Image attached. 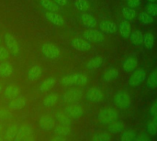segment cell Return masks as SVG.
Listing matches in <instances>:
<instances>
[{
	"instance_id": "6da1fadb",
	"label": "cell",
	"mask_w": 157,
	"mask_h": 141,
	"mask_svg": "<svg viewBox=\"0 0 157 141\" xmlns=\"http://www.w3.org/2000/svg\"><path fill=\"white\" fill-rule=\"evenodd\" d=\"M61 82L65 86H83L88 82V77L86 73L73 72L63 77Z\"/></svg>"
},
{
	"instance_id": "7a4b0ae2",
	"label": "cell",
	"mask_w": 157,
	"mask_h": 141,
	"mask_svg": "<svg viewBox=\"0 0 157 141\" xmlns=\"http://www.w3.org/2000/svg\"><path fill=\"white\" fill-rule=\"evenodd\" d=\"M114 104L120 109H128L132 104V98L130 93L121 90L114 95Z\"/></svg>"
},
{
	"instance_id": "3957f363",
	"label": "cell",
	"mask_w": 157,
	"mask_h": 141,
	"mask_svg": "<svg viewBox=\"0 0 157 141\" xmlns=\"http://www.w3.org/2000/svg\"><path fill=\"white\" fill-rule=\"evenodd\" d=\"M118 112L116 111V109L112 108V107H106L100 110V112L98 113V121L103 124V125H109L112 122L116 121L118 119Z\"/></svg>"
},
{
	"instance_id": "277c9868",
	"label": "cell",
	"mask_w": 157,
	"mask_h": 141,
	"mask_svg": "<svg viewBox=\"0 0 157 141\" xmlns=\"http://www.w3.org/2000/svg\"><path fill=\"white\" fill-rule=\"evenodd\" d=\"M41 52L45 57L51 60H57L61 56V50L51 42H46L41 45Z\"/></svg>"
},
{
	"instance_id": "5b68a950",
	"label": "cell",
	"mask_w": 157,
	"mask_h": 141,
	"mask_svg": "<svg viewBox=\"0 0 157 141\" xmlns=\"http://www.w3.org/2000/svg\"><path fill=\"white\" fill-rule=\"evenodd\" d=\"M146 77H147V74L145 71L142 68H137L132 72L129 78V84L132 87L139 86L146 80Z\"/></svg>"
},
{
	"instance_id": "8992f818",
	"label": "cell",
	"mask_w": 157,
	"mask_h": 141,
	"mask_svg": "<svg viewBox=\"0 0 157 141\" xmlns=\"http://www.w3.org/2000/svg\"><path fill=\"white\" fill-rule=\"evenodd\" d=\"M83 38L93 43H101L105 40V36L103 32L100 30H97L95 28H87L83 32Z\"/></svg>"
},
{
	"instance_id": "52a82bcc",
	"label": "cell",
	"mask_w": 157,
	"mask_h": 141,
	"mask_svg": "<svg viewBox=\"0 0 157 141\" xmlns=\"http://www.w3.org/2000/svg\"><path fill=\"white\" fill-rule=\"evenodd\" d=\"M4 38L6 48L10 51V53L14 56H18L20 53V46L17 39L10 33H6Z\"/></svg>"
},
{
	"instance_id": "ba28073f",
	"label": "cell",
	"mask_w": 157,
	"mask_h": 141,
	"mask_svg": "<svg viewBox=\"0 0 157 141\" xmlns=\"http://www.w3.org/2000/svg\"><path fill=\"white\" fill-rule=\"evenodd\" d=\"M71 46L75 50L82 52H86L91 50V43L84 38H75L71 41Z\"/></svg>"
},
{
	"instance_id": "9c48e42d",
	"label": "cell",
	"mask_w": 157,
	"mask_h": 141,
	"mask_svg": "<svg viewBox=\"0 0 157 141\" xmlns=\"http://www.w3.org/2000/svg\"><path fill=\"white\" fill-rule=\"evenodd\" d=\"M33 130L28 125H23L19 128L17 137L15 138L16 141H27L33 139Z\"/></svg>"
},
{
	"instance_id": "30bf717a",
	"label": "cell",
	"mask_w": 157,
	"mask_h": 141,
	"mask_svg": "<svg viewBox=\"0 0 157 141\" xmlns=\"http://www.w3.org/2000/svg\"><path fill=\"white\" fill-rule=\"evenodd\" d=\"M83 95V92L79 89H71V90H68L63 96H62V99L64 103H67V104H71V103H75L77 101H79L81 99Z\"/></svg>"
},
{
	"instance_id": "8fae6325",
	"label": "cell",
	"mask_w": 157,
	"mask_h": 141,
	"mask_svg": "<svg viewBox=\"0 0 157 141\" xmlns=\"http://www.w3.org/2000/svg\"><path fill=\"white\" fill-rule=\"evenodd\" d=\"M63 112L73 119H78L82 117L84 115V109L78 104H73V105L66 106Z\"/></svg>"
},
{
	"instance_id": "7c38bea8",
	"label": "cell",
	"mask_w": 157,
	"mask_h": 141,
	"mask_svg": "<svg viewBox=\"0 0 157 141\" xmlns=\"http://www.w3.org/2000/svg\"><path fill=\"white\" fill-rule=\"evenodd\" d=\"M86 97L89 102L98 103L104 98V93L99 87H91L87 90Z\"/></svg>"
},
{
	"instance_id": "4fadbf2b",
	"label": "cell",
	"mask_w": 157,
	"mask_h": 141,
	"mask_svg": "<svg viewBox=\"0 0 157 141\" xmlns=\"http://www.w3.org/2000/svg\"><path fill=\"white\" fill-rule=\"evenodd\" d=\"M80 22L86 28H95L98 25L97 18H95L92 15L85 12L80 15Z\"/></svg>"
},
{
	"instance_id": "5bb4252c",
	"label": "cell",
	"mask_w": 157,
	"mask_h": 141,
	"mask_svg": "<svg viewBox=\"0 0 157 141\" xmlns=\"http://www.w3.org/2000/svg\"><path fill=\"white\" fill-rule=\"evenodd\" d=\"M47 20H49L51 23H52L55 26H63L65 24V20L62 15H60L58 12L54 11H46L44 14Z\"/></svg>"
},
{
	"instance_id": "9a60e30c",
	"label": "cell",
	"mask_w": 157,
	"mask_h": 141,
	"mask_svg": "<svg viewBox=\"0 0 157 141\" xmlns=\"http://www.w3.org/2000/svg\"><path fill=\"white\" fill-rule=\"evenodd\" d=\"M39 126L40 128L44 131H49L54 128L55 127V120L49 115L41 116L39 120Z\"/></svg>"
},
{
	"instance_id": "2e32d148",
	"label": "cell",
	"mask_w": 157,
	"mask_h": 141,
	"mask_svg": "<svg viewBox=\"0 0 157 141\" xmlns=\"http://www.w3.org/2000/svg\"><path fill=\"white\" fill-rule=\"evenodd\" d=\"M98 25L100 30L105 34H114L118 30L117 24L110 20H102Z\"/></svg>"
},
{
	"instance_id": "e0dca14e",
	"label": "cell",
	"mask_w": 157,
	"mask_h": 141,
	"mask_svg": "<svg viewBox=\"0 0 157 141\" xmlns=\"http://www.w3.org/2000/svg\"><path fill=\"white\" fill-rule=\"evenodd\" d=\"M119 33L123 39H129L132 34V25L129 20L122 19L119 24Z\"/></svg>"
},
{
	"instance_id": "ac0fdd59",
	"label": "cell",
	"mask_w": 157,
	"mask_h": 141,
	"mask_svg": "<svg viewBox=\"0 0 157 141\" xmlns=\"http://www.w3.org/2000/svg\"><path fill=\"white\" fill-rule=\"evenodd\" d=\"M138 67V59L133 56H130L122 62V69L126 72H132Z\"/></svg>"
},
{
	"instance_id": "d6986e66",
	"label": "cell",
	"mask_w": 157,
	"mask_h": 141,
	"mask_svg": "<svg viewBox=\"0 0 157 141\" xmlns=\"http://www.w3.org/2000/svg\"><path fill=\"white\" fill-rule=\"evenodd\" d=\"M14 72V68L12 64L6 61H1L0 63V77L1 78H8L12 75Z\"/></svg>"
},
{
	"instance_id": "ffe728a7",
	"label": "cell",
	"mask_w": 157,
	"mask_h": 141,
	"mask_svg": "<svg viewBox=\"0 0 157 141\" xmlns=\"http://www.w3.org/2000/svg\"><path fill=\"white\" fill-rule=\"evenodd\" d=\"M20 95V89L16 85H8L4 90V96L6 99H14Z\"/></svg>"
},
{
	"instance_id": "44dd1931",
	"label": "cell",
	"mask_w": 157,
	"mask_h": 141,
	"mask_svg": "<svg viewBox=\"0 0 157 141\" xmlns=\"http://www.w3.org/2000/svg\"><path fill=\"white\" fill-rule=\"evenodd\" d=\"M27 103V100L24 96H17L14 99H11L8 103V107L12 110H17L21 109L25 106Z\"/></svg>"
},
{
	"instance_id": "7402d4cb",
	"label": "cell",
	"mask_w": 157,
	"mask_h": 141,
	"mask_svg": "<svg viewBox=\"0 0 157 141\" xmlns=\"http://www.w3.org/2000/svg\"><path fill=\"white\" fill-rule=\"evenodd\" d=\"M40 5L41 7H43L47 11L59 12V11L62 10L61 6L56 4L53 0H40Z\"/></svg>"
},
{
	"instance_id": "603a6c76",
	"label": "cell",
	"mask_w": 157,
	"mask_h": 141,
	"mask_svg": "<svg viewBox=\"0 0 157 141\" xmlns=\"http://www.w3.org/2000/svg\"><path fill=\"white\" fill-rule=\"evenodd\" d=\"M125 124L122 122V121H114L112 122L111 124L109 125V132L111 133V134H114V135H117V134H120V133H122L124 130H125Z\"/></svg>"
},
{
	"instance_id": "cb8c5ba5",
	"label": "cell",
	"mask_w": 157,
	"mask_h": 141,
	"mask_svg": "<svg viewBox=\"0 0 157 141\" xmlns=\"http://www.w3.org/2000/svg\"><path fill=\"white\" fill-rule=\"evenodd\" d=\"M42 73V69L40 65H33L28 72V79L31 82L37 81Z\"/></svg>"
},
{
	"instance_id": "d4e9b609",
	"label": "cell",
	"mask_w": 157,
	"mask_h": 141,
	"mask_svg": "<svg viewBox=\"0 0 157 141\" xmlns=\"http://www.w3.org/2000/svg\"><path fill=\"white\" fill-rule=\"evenodd\" d=\"M118 76H119V71L114 67H110L107 71L104 72V73L102 75V79H103V81L109 83V82H112L115 79H117Z\"/></svg>"
},
{
	"instance_id": "484cf974",
	"label": "cell",
	"mask_w": 157,
	"mask_h": 141,
	"mask_svg": "<svg viewBox=\"0 0 157 141\" xmlns=\"http://www.w3.org/2000/svg\"><path fill=\"white\" fill-rule=\"evenodd\" d=\"M58 100H59V95L56 93H51L44 97L42 104L45 107H52L56 105Z\"/></svg>"
},
{
	"instance_id": "4316f807",
	"label": "cell",
	"mask_w": 157,
	"mask_h": 141,
	"mask_svg": "<svg viewBox=\"0 0 157 141\" xmlns=\"http://www.w3.org/2000/svg\"><path fill=\"white\" fill-rule=\"evenodd\" d=\"M56 83V78L54 77H49L46 80H44L40 85V91L41 93H45L48 92L49 90H51Z\"/></svg>"
},
{
	"instance_id": "83f0119b",
	"label": "cell",
	"mask_w": 157,
	"mask_h": 141,
	"mask_svg": "<svg viewBox=\"0 0 157 141\" xmlns=\"http://www.w3.org/2000/svg\"><path fill=\"white\" fill-rule=\"evenodd\" d=\"M70 133H71V128L68 125H62V124H60L59 126L54 127V135L65 138Z\"/></svg>"
},
{
	"instance_id": "f1b7e54d",
	"label": "cell",
	"mask_w": 157,
	"mask_h": 141,
	"mask_svg": "<svg viewBox=\"0 0 157 141\" xmlns=\"http://www.w3.org/2000/svg\"><path fill=\"white\" fill-rule=\"evenodd\" d=\"M129 39H130V41L132 42V44H133L135 46H139L143 43L144 34L140 30H135V31L132 32Z\"/></svg>"
},
{
	"instance_id": "f546056e",
	"label": "cell",
	"mask_w": 157,
	"mask_h": 141,
	"mask_svg": "<svg viewBox=\"0 0 157 141\" xmlns=\"http://www.w3.org/2000/svg\"><path fill=\"white\" fill-rule=\"evenodd\" d=\"M143 43L144 45V47L147 50H152L154 45H155V36L153 33L151 32H147L145 34H144V39H143Z\"/></svg>"
},
{
	"instance_id": "4dcf8cb0",
	"label": "cell",
	"mask_w": 157,
	"mask_h": 141,
	"mask_svg": "<svg viewBox=\"0 0 157 141\" xmlns=\"http://www.w3.org/2000/svg\"><path fill=\"white\" fill-rule=\"evenodd\" d=\"M18 129H19V127H18L17 124L11 125V126L6 129V131L5 132V139H7V140L15 139V138L17 137V134Z\"/></svg>"
},
{
	"instance_id": "1f68e13d",
	"label": "cell",
	"mask_w": 157,
	"mask_h": 141,
	"mask_svg": "<svg viewBox=\"0 0 157 141\" xmlns=\"http://www.w3.org/2000/svg\"><path fill=\"white\" fill-rule=\"evenodd\" d=\"M103 62H104V59L102 57H95L87 62L86 67L89 70H97L102 66Z\"/></svg>"
},
{
	"instance_id": "d6a6232c",
	"label": "cell",
	"mask_w": 157,
	"mask_h": 141,
	"mask_svg": "<svg viewBox=\"0 0 157 141\" xmlns=\"http://www.w3.org/2000/svg\"><path fill=\"white\" fill-rule=\"evenodd\" d=\"M146 85L150 89L157 88V68L154 70L151 74L146 78Z\"/></svg>"
},
{
	"instance_id": "836d02e7",
	"label": "cell",
	"mask_w": 157,
	"mask_h": 141,
	"mask_svg": "<svg viewBox=\"0 0 157 141\" xmlns=\"http://www.w3.org/2000/svg\"><path fill=\"white\" fill-rule=\"evenodd\" d=\"M74 6L75 9L81 12H86L90 9V5L87 0H75Z\"/></svg>"
},
{
	"instance_id": "e575fe53",
	"label": "cell",
	"mask_w": 157,
	"mask_h": 141,
	"mask_svg": "<svg viewBox=\"0 0 157 141\" xmlns=\"http://www.w3.org/2000/svg\"><path fill=\"white\" fill-rule=\"evenodd\" d=\"M147 132L150 135L157 134V115L153 116L147 123Z\"/></svg>"
},
{
	"instance_id": "d590c367",
	"label": "cell",
	"mask_w": 157,
	"mask_h": 141,
	"mask_svg": "<svg viewBox=\"0 0 157 141\" xmlns=\"http://www.w3.org/2000/svg\"><path fill=\"white\" fill-rule=\"evenodd\" d=\"M122 16L125 19L130 21V20H133L136 17L137 13L133 8L127 6L123 7V9H122Z\"/></svg>"
},
{
	"instance_id": "8d00e7d4",
	"label": "cell",
	"mask_w": 157,
	"mask_h": 141,
	"mask_svg": "<svg viewBox=\"0 0 157 141\" xmlns=\"http://www.w3.org/2000/svg\"><path fill=\"white\" fill-rule=\"evenodd\" d=\"M138 19L143 25H149L154 21V18L147 12H141L138 15Z\"/></svg>"
},
{
	"instance_id": "74e56055",
	"label": "cell",
	"mask_w": 157,
	"mask_h": 141,
	"mask_svg": "<svg viewBox=\"0 0 157 141\" xmlns=\"http://www.w3.org/2000/svg\"><path fill=\"white\" fill-rule=\"evenodd\" d=\"M56 119L59 124L62 125H71V117H68L64 112H60L56 115Z\"/></svg>"
},
{
	"instance_id": "f35d334b",
	"label": "cell",
	"mask_w": 157,
	"mask_h": 141,
	"mask_svg": "<svg viewBox=\"0 0 157 141\" xmlns=\"http://www.w3.org/2000/svg\"><path fill=\"white\" fill-rule=\"evenodd\" d=\"M91 139L95 141H108L111 139V137H110V135H109L108 132L101 131V132L96 133V134L91 138Z\"/></svg>"
},
{
	"instance_id": "ab89813d",
	"label": "cell",
	"mask_w": 157,
	"mask_h": 141,
	"mask_svg": "<svg viewBox=\"0 0 157 141\" xmlns=\"http://www.w3.org/2000/svg\"><path fill=\"white\" fill-rule=\"evenodd\" d=\"M136 133L133 130H125L122 132L121 139L122 141H132L136 139Z\"/></svg>"
},
{
	"instance_id": "60d3db41",
	"label": "cell",
	"mask_w": 157,
	"mask_h": 141,
	"mask_svg": "<svg viewBox=\"0 0 157 141\" xmlns=\"http://www.w3.org/2000/svg\"><path fill=\"white\" fill-rule=\"evenodd\" d=\"M145 12H147L152 17H157V4L150 2L145 6Z\"/></svg>"
},
{
	"instance_id": "b9f144b4",
	"label": "cell",
	"mask_w": 157,
	"mask_h": 141,
	"mask_svg": "<svg viewBox=\"0 0 157 141\" xmlns=\"http://www.w3.org/2000/svg\"><path fill=\"white\" fill-rule=\"evenodd\" d=\"M11 117H12V114L8 109L4 108V107L0 108V121L8 120V119L11 118Z\"/></svg>"
},
{
	"instance_id": "7bdbcfd3",
	"label": "cell",
	"mask_w": 157,
	"mask_h": 141,
	"mask_svg": "<svg viewBox=\"0 0 157 141\" xmlns=\"http://www.w3.org/2000/svg\"><path fill=\"white\" fill-rule=\"evenodd\" d=\"M10 56V51L7 50V48H5L3 46H0V62L7 61Z\"/></svg>"
},
{
	"instance_id": "ee69618b",
	"label": "cell",
	"mask_w": 157,
	"mask_h": 141,
	"mask_svg": "<svg viewBox=\"0 0 157 141\" xmlns=\"http://www.w3.org/2000/svg\"><path fill=\"white\" fill-rule=\"evenodd\" d=\"M126 4L128 6L132 8H135L141 5V0H126Z\"/></svg>"
},
{
	"instance_id": "f6af8a7d",
	"label": "cell",
	"mask_w": 157,
	"mask_h": 141,
	"mask_svg": "<svg viewBox=\"0 0 157 141\" xmlns=\"http://www.w3.org/2000/svg\"><path fill=\"white\" fill-rule=\"evenodd\" d=\"M150 115H151V117H153V116H155L157 115V99L154 102V104L152 105V106H151V108H150Z\"/></svg>"
},
{
	"instance_id": "bcb514c9",
	"label": "cell",
	"mask_w": 157,
	"mask_h": 141,
	"mask_svg": "<svg viewBox=\"0 0 157 141\" xmlns=\"http://www.w3.org/2000/svg\"><path fill=\"white\" fill-rule=\"evenodd\" d=\"M56 4H58L59 6H66L68 4V0H53Z\"/></svg>"
},
{
	"instance_id": "7dc6e473",
	"label": "cell",
	"mask_w": 157,
	"mask_h": 141,
	"mask_svg": "<svg viewBox=\"0 0 157 141\" xmlns=\"http://www.w3.org/2000/svg\"><path fill=\"white\" fill-rule=\"evenodd\" d=\"M148 139H149V137H147L145 134L136 137V140H148Z\"/></svg>"
},
{
	"instance_id": "c3c4849f",
	"label": "cell",
	"mask_w": 157,
	"mask_h": 141,
	"mask_svg": "<svg viewBox=\"0 0 157 141\" xmlns=\"http://www.w3.org/2000/svg\"><path fill=\"white\" fill-rule=\"evenodd\" d=\"M3 131H4V126L2 124H0V139H2V135H3Z\"/></svg>"
},
{
	"instance_id": "681fc988",
	"label": "cell",
	"mask_w": 157,
	"mask_h": 141,
	"mask_svg": "<svg viewBox=\"0 0 157 141\" xmlns=\"http://www.w3.org/2000/svg\"><path fill=\"white\" fill-rule=\"evenodd\" d=\"M149 2H151V3H155V2H156L157 0H148Z\"/></svg>"
},
{
	"instance_id": "f907efd6",
	"label": "cell",
	"mask_w": 157,
	"mask_h": 141,
	"mask_svg": "<svg viewBox=\"0 0 157 141\" xmlns=\"http://www.w3.org/2000/svg\"><path fill=\"white\" fill-rule=\"evenodd\" d=\"M2 91H3V88H2V85L0 84V94L2 93Z\"/></svg>"
},
{
	"instance_id": "816d5d0a",
	"label": "cell",
	"mask_w": 157,
	"mask_h": 141,
	"mask_svg": "<svg viewBox=\"0 0 157 141\" xmlns=\"http://www.w3.org/2000/svg\"><path fill=\"white\" fill-rule=\"evenodd\" d=\"M0 43H1V36H0Z\"/></svg>"
}]
</instances>
